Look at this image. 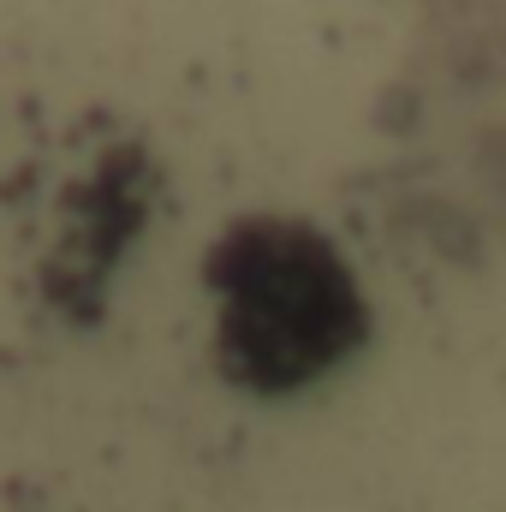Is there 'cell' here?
Segmentation results:
<instances>
[{"label": "cell", "instance_id": "6da1fadb", "mask_svg": "<svg viewBox=\"0 0 506 512\" xmlns=\"http://www.w3.org/2000/svg\"><path fill=\"white\" fill-rule=\"evenodd\" d=\"M405 126L453 203L506 239V0H411Z\"/></svg>", "mask_w": 506, "mask_h": 512}]
</instances>
